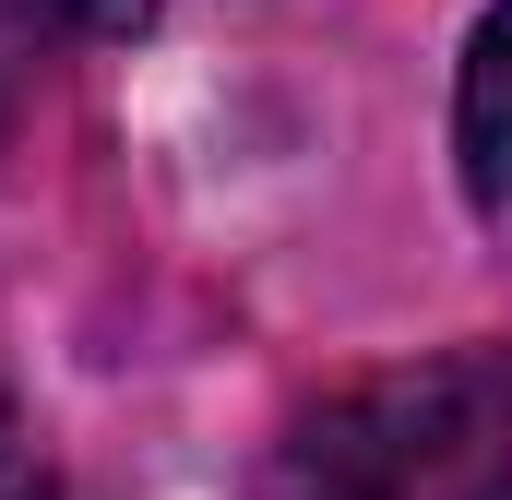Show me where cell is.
Listing matches in <instances>:
<instances>
[{"label": "cell", "mask_w": 512, "mask_h": 500, "mask_svg": "<svg viewBox=\"0 0 512 500\" xmlns=\"http://www.w3.org/2000/svg\"><path fill=\"white\" fill-rule=\"evenodd\" d=\"M262 500H512V346H441L322 393Z\"/></svg>", "instance_id": "6da1fadb"}, {"label": "cell", "mask_w": 512, "mask_h": 500, "mask_svg": "<svg viewBox=\"0 0 512 500\" xmlns=\"http://www.w3.org/2000/svg\"><path fill=\"white\" fill-rule=\"evenodd\" d=\"M453 143H465V191H477V215H489V227H512V0L477 24V48H465Z\"/></svg>", "instance_id": "7a4b0ae2"}, {"label": "cell", "mask_w": 512, "mask_h": 500, "mask_svg": "<svg viewBox=\"0 0 512 500\" xmlns=\"http://www.w3.org/2000/svg\"><path fill=\"white\" fill-rule=\"evenodd\" d=\"M0 500H60L48 453H36V441H24V417H12V393H0Z\"/></svg>", "instance_id": "3957f363"}]
</instances>
